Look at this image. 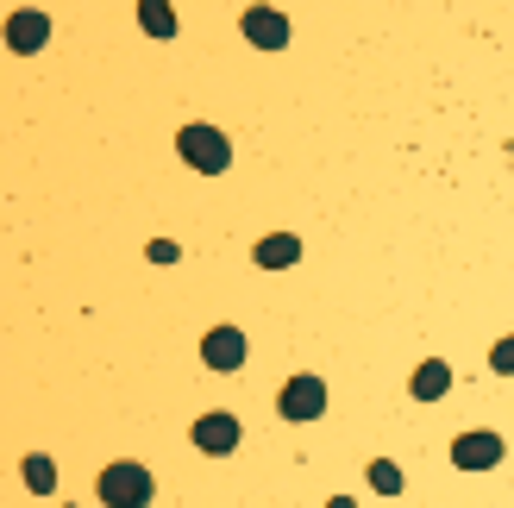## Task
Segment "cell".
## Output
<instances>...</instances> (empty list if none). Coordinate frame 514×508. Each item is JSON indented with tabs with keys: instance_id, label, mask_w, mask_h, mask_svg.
<instances>
[{
	"instance_id": "obj_9",
	"label": "cell",
	"mask_w": 514,
	"mask_h": 508,
	"mask_svg": "<svg viewBox=\"0 0 514 508\" xmlns=\"http://www.w3.org/2000/svg\"><path fill=\"white\" fill-rule=\"evenodd\" d=\"M295 258H301V239H295V233H270V239L251 245V264H257V270H289Z\"/></svg>"
},
{
	"instance_id": "obj_12",
	"label": "cell",
	"mask_w": 514,
	"mask_h": 508,
	"mask_svg": "<svg viewBox=\"0 0 514 508\" xmlns=\"http://www.w3.org/2000/svg\"><path fill=\"white\" fill-rule=\"evenodd\" d=\"M19 471H26V490H32V496H51V490H57V465H51L44 452H32Z\"/></svg>"
},
{
	"instance_id": "obj_7",
	"label": "cell",
	"mask_w": 514,
	"mask_h": 508,
	"mask_svg": "<svg viewBox=\"0 0 514 508\" xmlns=\"http://www.w3.org/2000/svg\"><path fill=\"white\" fill-rule=\"evenodd\" d=\"M189 440H195V446H201L207 458H226L232 446H239V414H226V408H214V414H201Z\"/></svg>"
},
{
	"instance_id": "obj_13",
	"label": "cell",
	"mask_w": 514,
	"mask_h": 508,
	"mask_svg": "<svg viewBox=\"0 0 514 508\" xmlns=\"http://www.w3.org/2000/svg\"><path fill=\"white\" fill-rule=\"evenodd\" d=\"M370 490H377V496H402V465H395V458H377V465H370Z\"/></svg>"
},
{
	"instance_id": "obj_16",
	"label": "cell",
	"mask_w": 514,
	"mask_h": 508,
	"mask_svg": "<svg viewBox=\"0 0 514 508\" xmlns=\"http://www.w3.org/2000/svg\"><path fill=\"white\" fill-rule=\"evenodd\" d=\"M326 508H358V502H352V496H333V502H326Z\"/></svg>"
},
{
	"instance_id": "obj_15",
	"label": "cell",
	"mask_w": 514,
	"mask_h": 508,
	"mask_svg": "<svg viewBox=\"0 0 514 508\" xmlns=\"http://www.w3.org/2000/svg\"><path fill=\"white\" fill-rule=\"evenodd\" d=\"M145 258H151V264H176V258H182V251H176L170 239H151V245H145Z\"/></svg>"
},
{
	"instance_id": "obj_2",
	"label": "cell",
	"mask_w": 514,
	"mask_h": 508,
	"mask_svg": "<svg viewBox=\"0 0 514 508\" xmlns=\"http://www.w3.org/2000/svg\"><path fill=\"white\" fill-rule=\"evenodd\" d=\"M176 151H182V164L189 170H201V176H226L232 170V138L220 132V126H182L176 132Z\"/></svg>"
},
{
	"instance_id": "obj_6",
	"label": "cell",
	"mask_w": 514,
	"mask_h": 508,
	"mask_svg": "<svg viewBox=\"0 0 514 508\" xmlns=\"http://www.w3.org/2000/svg\"><path fill=\"white\" fill-rule=\"evenodd\" d=\"M44 44H51V13L19 7V13L7 19V51H19V57H38Z\"/></svg>"
},
{
	"instance_id": "obj_3",
	"label": "cell",
	"mask_w": 514,
	"mask_h": 508,
	"mask_svg": "<svg viewBox=\"0 0 514 508\" xmlns=\"http://www.w3.org/2000/svg\"><path fill=\"white\" fill-rule=\"evenodd\" d=\"M276 414H283V421H295V427L320 421V414H326V383H320V377H289L283 396H276Z\"/></svg>"
},
{
	"instance_id": "obj_5",
	"label": "cell",
	"mask_w": 514,
	"mask_h": 508,
	"mask_svg": "<svg viewBox=\"0 0 514 508\" xmlns=\"http://www.w3.org/2000/svg\"><path fill=\"white\" fill-rule=\"evenodd\" d=\"M502 433H489V427H477V433H458L452 440V465L458 471H496L502 465Z\"/></svg>"
},
{
	"instance_id": "obj_8",
	"label": "cell",
	"mask_w": 514,
	"mask_h": 508,
	"mask_svg": "<svg viewBox=\"0 0 514 508\" xmlns=\"http://www.w3.org/2000/svg\"><path fill=\"white\" fill-rule=\"evenodd\" d=\"M239 26H245V38L257 44V51H283V44H289V19L276 7H245Z\"/></svg>"
},
{
	"instance_id": "obj_10",
	"label": "cell",
	"mask_w": 514,
	"mask_h": 508,
	"mask_svg": "<svg viewBox=\"0 0 514 508\" xmlns=\"http://www.w3.org/2000/svg\"><path fill=\"white\" fill-rule=\"evenodd\" d=\"M408 389H414V402H439V396L452 389V364H446V358H427V364H414Z\"/></svg>"
},
{
	"instance_id": "obj_4",
	"label": "cell",
	"mask_w": 514,
	"mask_h": 508,
	"mask_svg": "<svg viewBox=\"0 0 514 508\" xmlns=\"http://www.w3.org/2000/svg\"><path fill=\"white\" fill-rule=\"evenodd\" d=\"M245 333L239 327H207L201 333V358H207V371H220V377H232V371H245Z\"/></svg>"
},
{
	"instance_id": "obj_14",
	"label": "cell",
	"mask_w": 514,
	"mask_h": 508,
	"mask_svg": "<svg viewBox=\"0 0 514 508\" xmlns=\"http://www.w3.org/2000/svg\"><path fill=\"white\" fill-rule=\"evenodd\" d=\"M489 371H496V377H514V333L489 345Z\"/></svg>"
},
{
	"instance_id": "obj_1",
	"label": "cell",
	"mask_w": 514,
	"mask_h": 508,
	"mask_svg": "<svg viewBox=\"0 0 514 508\" xmlns=\"http://www.w3.org/2000/svg\"><path fill=\"white\" fill-rule=\"evenodd\" d=\"M95 496H101L107 508H151L157 477H151L145 465H132V458H113V465L95 477Z\"/></svg>"
},
{
	"instance_id": "obj_11",
	"label": "cell",
	"mask_w": 514,
	"mask_h": 508,
	"mask_svg": "<svg viewBox=\"0 0 514 508\" xmlns=\"http://www.w3.org/2000/svg\"><path fill=\"white\" fill-rule=\"evenodd\" d=\"M138 26L151 38H176V7L170 0H138Z\"/></svg>"
}]
</instances>
